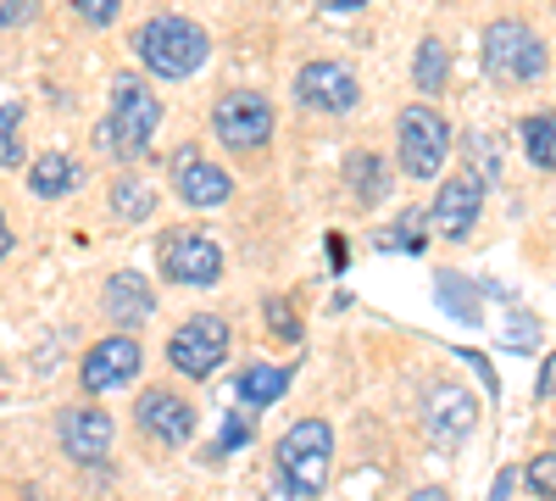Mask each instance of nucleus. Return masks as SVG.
<instances>
[{
  "label": "nucleus",
  "mask_w": 556,
  "mask_h": 501,
  "mask_svg": "<svg viewBox=\"0 0 556 501\" xmlns=\"http://www.w3.org/2000/svg\"><path fill=\"white\" fill-rule=\"evenodd\" d=\"M290 390V368H273V362H256V368L240 374V401L245 406H273Z\"/></svg>",
  "instance_id": "nucleus-18"
},
{
  "label": "nucleus",
  "mask_w": 556,
  "mask_h": 501,
  "mask_svg": "<svg viewBox=\"0 0 556 501\" xmlns=\"http://www.w3.org/2000/svg\"><path fill=\"white\" fill-rule=\"evenodd\" d=\"M412 78H417V89H424V96H440L445 89V78H451V51H445V39H424L417 45V67H412Z\"/></svg>",
  "instance_id": "nucleus-19"
},
{
  "label": "nucleus",
  "mask_w": 556,
  "mask_h": 501,
  "mask_svg": "<svg viewBox=\"0 0 556 501\" xmlns=\"http://www.w3.org/2000/svg\"><path fill=\"white\" fill-rule=\"evenodd\" d=\"M173 185H178V201H190V206H223L228 196H235V178H228L217 162L195 156V146H184L173 156Z\"/></svg>",
  "instance_id": "nucleus-12"
},
{
  "label": "nucleus",
  "mask_w": 556,
  "mask_h": 501,
  "mask_svg": "<svg viewBox=\"0 0 556 501\" xmlns=\"http://www.w3.org/2000/svg\"><path fill=\"white\" fill-rule=\"evenodd\" d=\"M7 251H12V223L0 217V256H7Z\"/></svg>",
  "instance_id": "nucleus-35"
},
{
  "label": "nucleus",
  "mask_w": 556,
  "mask_h": 501,
  "mask_svg": "<svg viewBox=\"0 0 556 501\" xmlns=\"http://www.w3.org/2000/svg\"><path fill=\"white\" fill-rule=\"evenodd\" d=\"M273 463H278V479H290L301 496H317L323 485H329V463H334V429L323 424V418H301L285 440H278Z\"/></svg>",
  "instance_id": "nucleus-3"
},
{
  "label": "nucleus",
  "mask_w": 556,
  "mask_h": 501,
  "mask_svg": "<svg viewBox=\"0 0 556 501\" xmlns=\"http://www.w3.org/2000/svg\"><path fill=\"white\" fill-rule=\"evenodd\" d=\"M295 101H301L306 112L340 117V112H351V107L362 101V89H356V73H351L345 62H306V67L295 73Z\"/></svg>",
  "instance_id": "nucleus-9"
},
{
  "label": "nucleus",
  "mask_w": 556,
  "mask_h": 501,
  "mask_svg": "<svg viewBox=\"0 0 556 501\" xmlns=\"http://www.w3.org/2000/svg\"><path fill=\"white\" fill-rule=\"evenodd\" d=\"M506 496H513V474H501V479H495V490H490V501H506Z\"/></svg>",
  "instance_id": "nucleus-34"
},
{
  "label": "nucleus",
  "mask_w": 556,
  "mask_h": 501,
  "mask_svg": "<svg viewBox=\"0 0 556 501\" xmlns=\"http://www.w3.org/2000/svg\"><path fill=\"white\" fill-rule=\"evenodd\" d=\"M440 301H445L451 312H462V317H479V306H473L468 290H462V279H440Z\"/></svg>",
  "instance_id": "nucleus-27"
},
{
  "label": "nucleus",
  "mask_w": 556,
  "mask_h": 501,
  "mask_svg": "<svg viewBox=\"0 0 556 501\" xmlns=\"http://www.w3.org/2000/svg\"><path fill=\"white\" fill-rule=\"evenodd\" d=\"M151 206H156V196L146 190V185H112V212L123 217V223H139V217H151Z\"/></svg>",
  "instance_id": "nucleus-21"
},
{
  "label": "nucleus",
  "mask_w": 556,
  "mask_h": 501,
  "mask_svg": "<svg viewBox=\"0 0 556 501\" xmlns=\"http://www.w3.org/2000/svg\"><path fill=\"white\" fill-rule=\"evenodd\" d=\"M545 62H551V51H545V39L529 23H518V17L490 23V34H484V73L490 78L534 84V78H545Z\"/></svg>",
  "instance_id": "nucleus-4"
},
{
  "label": "nucleus",
  "mask_w": 556,
  "mask_h": 501,
  "mask_svg": "<svg viewBox=\"0 0 556 501\" xmlns=\"http://www.w3.org/2000/svg\"><path fill=\"white\" fill-rule=\"evenodd\" d=\"M106 312L117 329H139L156 312V290L139 279V273H112L106 279Z\"/></svg>",
  "instance_id": "nucleus-16"
},
{
  "label": "nucleus",
  "mask_w": 556,
  "mask_h": 501,
  "mask_svg": "<svg viewBox=\"0 0 556 501\" xmlns=\"http://www.w3.org/2000/svg\"><path fill=\"white\" fill-rule=\"evenodd\" d=\"M162 273L173 285L206 290V285H217V273H223V251H217V240L206 229H173L162 240Z\"/></svg>",
  "instance_id": "nucleus-8"
},
{
  "label": "nucleus",
  "mask_w": 556,
  "mask_h": 501,
  "mask_svg": "<svg viewBox=\"0 0 556 501\" xmlns=\"http://www.w3.org/2000/svg\"><path fill=\"white\" fill-rule=\"evenodd\" d=\"M317 7H323V12H362L367 0H317Z\"/></svg>",
  "instance_id": "nucleus-32"
},
{
  "label": "nucleus",
  "mask_w": 556,
  "mask_h": 501,
  "mask_svg": "<svg viewBox=\"0 0 556 501\" xmlns=\"http://www.w3.org/2000/svg\"><path fill=\"white\" fill-rule=\"evenodd\" d=\"M134 418H139V429H146L151 440L184 446V440H190V429H195V406L178 401L173 390H146V396H139V406H134Z\"/></svg>",
  "instance_id": "nucleus-13"
},
{
  "label": "nucleus",
  "mask_w": 556,
  "mask_h": 501,
  "mask_svg": "<svg viewBox=\"0 0 556 501\" xmlns=\"http://www.w3.org/2000/svg\"><path fill=\"white\" fill-rule=\"evenodd\" d=\"M62 451L73 463H101L112 451V418L101 406H73V413H62Z\"/></svg>",
  "instance_id": "nucleus-14"
},
{
  "label": "nucleus",
  "mask_w": 556,
  "mask_h": 501,
  "mask_svg": "<svg viewBox=\"0 0 556 501\" xmlns=\"http://www.w3.org/2000/svg\"><path fill=\"white\" fill-rule=\"evenodd\" d=\"M384 246H406V251H424V240H417V229H412V223H401V229H390V235H384Z\"/></svg>",
  "instance_id": "nucleus-31"
},
{
  "label": "nucleus",
  "mask_w": 556,
  "mask_h": 501,
  "mask_svg": "<svg viewBox=\"0 0 556 501\" xmlns=\"http://www.w3.org/2000/svg\"><path fill=\"white\" fill-rule=\"evenodd\" d=\"M523 156H529V167H556V112H540V117H523Z\"/></svg>",
  "instance_id": "nucleus-20"
},
{
  "label": "nucleus",
  "mask_w": 556,
  "mask_h": 501,
  "mask_svg": "<svg viewBox=\"0 0 556 501\" xmlns=\"http://www.w3.org/2000/svg\"><path fill=\"white\" fill-rule=\"evenodd\" d=\"M73 185H78V162H73L67 151H45V156L28 167V190H34L39 201H62V196H73Z\"/></svg>",
  "instance_id": "nucleus-17"
},
{
  "label": "nucleus",
  "mask_w": 556,
  "mask_h": 501,
  "mask_svg": "<svg viewBox=\"0 0 556 501\" xmlns=\"http://www.w3.org/2000/svg\"><path fill=\"white\" fill-rule=\"evenodd\" d=\"M206 57H212V39L190 17H151L146 34H139V62L156 78H190L206 67Z\"/></svg>",
  "instance_id": "nucleus-2"
},
{
  "label": "nucleus",
  "mask_w": 556,
  "mask_h": 501,
  "mask_svg": "<svg viewBox=\"0 0 556 501\" xmlns=\"http://www.w3.org/2000/svg\"><path fill=\"white\" fill-rule=\"evenodd\" d=\"M523 479H529V490H534V496L556 501V451H545V458H534Z\"/></svg>",
  "instance_id": "nucleus-24"
},
{
  "label": "nucleus",
  "mask_w": 556,
  "mask_h": 501,
  "mask_svg": "<svg viewBox=\"0 0 556 501\" xmlns=\"http://www.w3.org/2000/svg\"><path fill=\"white\" fill-rule=\"evenodd\" d=\"M406 501H451V496H445V490H440V485H424V490H412V496H406Z\"/></svg>",
  "instance_id": "nucleus-33"
},
{
  "label": "nucleus",
  "mask_w": 556,
  "mask_h": 501,
  "mask_svg": "<svg viewBox=\"0 0 556 501\" xmlns=\"http://www.w3.org/2000/svg\"><path fill=\"white\" fill-rule=\"evenodd\" d=\"M479 206H484V173H451L445 190H440L434 206H429V223H434L445 240H462V235L473 229Z\"/></svg>",
  "instance_id": "nucleus-10"
},
{
  "label": "nucleus",
  "mask_w": 556,
  "mask_h": 501,
  "mask_svg": "<svg viewBox=\"0 0 556 501\" xmlns=\"http://www.w3.org/2000/svg\"><path fill=\"white\" fill-rule=\"evenodd\" d=\"M34 17V0H0V28H23Z\"/></svg>",
  "instance_id": "nucleus-28"
},
{
  "label": "nucleus",
  "mask_w": 556,
  "mask_h": 501,
  "mask_svg": "<svg viewBox=\"0 0 556 501\" xmlns=\"http://www.w3.org/2000/svg\"><path fill=\"white\" fill-rule=\"evenodd\" d=\"M534 396L545 401V396H556V351L545 356V368H540V379H534Z\"/></svg>",
  "instance_id": "nucleus-30"
},
{
  "label": "nucleus",
  "mask_w": 556,
  "mask_h": 501,
  "mask_svg": "<svg viewBox=\"0 0 556 501\" xmlns=\"http://www.w3.org/2000/svg\"><path fill=\"white\" fill-rule=\"evenodd\" d=\"M228 356V324L212 312L190 317L173 340H167V362L184 374V379H212V368Z\"/></svg>",
  "instance_id": "nucleus-7"
},
{
  "label": "nucleus",
  "mask_w": 556,
  "mask_h": 501,
  "mask_svg": "<svg viewBox=\"0 0 556 501\" xmlns=\"http://www.w3.org/2000/svg\"><path fill=\"white\" fill-rule=\"evenodd\" d=\"M139 340H128V335H112V340H101V346H89V356H84V368H78V379H84V390H96V396H106V390H123L134 374H139Z\"/></svg>",
  "instance_id": "nucleus-11"
},
{
  "label": "nucleus",
  "mask_w": 556,
  "mask_h": 501,
  "mask_svg": "<svg viewBox=\"0 0 556 501\" xmlns=\"http://www.w3.org/2000/svg\"><path fill=\"white\" fill-rule=\"evenodd\" d=\"M424 413H429V435H434V440H462V435L473 429L479 406H473V396H468V390H456V385H434Z\"/></svg>",
  "instance_id": "nucleus-15"
},
{
  "label": "nucleus",
  "mask_w": 556,
  "mask_h": 501,
  "mask_svg": "<svg viewBox=\"0 0 556 501\" xmlns=\"http://www.w3.org/2000/svg\"><path fill=\"white\" fill-rule=\"evenodd\" d=\"M351 185H356L362 201H379V196H384V173L374 167V156H356V162H351Z\"/></svg>",
  "instance_id": "nucleus-23"
},
{
  "label": "nucleus",
  "mask_w": 556,
  "mask_h": 501,
  "mask_svg": "<svg viewBox=\"0 0 556 501\" xmlns=\"http://www.w3.org/2000/svg\"><path fill=\"white\" fill-rule=\"evenodd\" d=\"M156 123H162V101H156L139 78L123 73V78L112 84V112H106V123H101V146H106V156H117V162L146 156Z\"/></svg>",
  "instance_id": "nucleus-1"
},
{
  "label": "nucleus",
  "mask_w": 556,
  "mask_h": 501,
  "mask_svg": "<svg viewBox=\"0 0 556 501\" xmlns=\"http://www.w3.org/2000/svg\"><path fill=\"white\" fill-rule=\"evenodd\" d=\"M117 7H123V0H73V12H78L84 23H96V28H106V23L117 17Z\"/></svg>",
  "instance_id": "nucleus-26"
},
{
  "label": "nucleus",
  "mask_w": 556,
  "mask_h": 501,
  "mask_svg": "<svg viewBox=\"0 0 556 501\" xmlns=\"http://www.w3.org/2000/svg\"><path fill=\"white\" fill-rule=\"evenodd\" d=\"M395 151H401V167L406 178H434L451 156V128L434 107H406L401 112V128H395Z\"/></svg>",
  "instance_id": "nucleus-5"
},
{
  "label": "nucleus",
  "mask_w": 556,
  "mask_h": 501,
  "mask_svg": "<svg viewBox=\"0 0 556 501\" xmlns=\"http://www.w3.org/2000/svg\"><path fill=\"white\" fill-rule=\"evenodd\" d=\"M267 324H273V335H278V340H301V324H295L290 301H267Z\"/></svg>",
  "instance_id": "nucleus-25"
},
{
  "label": "nucleus",
  "mask_w": 556,
  "mask_h": 501,
  "mask_svg": "<svg viewBox=\"0 0 556 501\" xmlns=\"http://www.w3.org/2000/svg\"><path fill=\"white\" fill-rule=\"evenodd\" d=\"M212 128H217V140L228 151H262L273 140V107L267 96H256V89H235V96H223L212 107Z\"/></svg>",
  "instance_id": "nucleus-6"
},
{
  "label": "nucleus",
  "mask_w": 556,
  "mask_h": 501,
  "mask_svg": "<svg viewBox=\"0 0 556 501\" xmlns=\"http://www.w3.org/2000/svg\"><path fill=\"white\" fill-rule=\"evenodd\" d=\"M17 128H23V107H0V167H17L23 162Z\"/></svg>",
  "instance_id": "nucleus-22"
},
{
  "label": "nucleus",
  "mask_w": 556,
  "mask_h": 501,
  "mask_svg": "<svg viewBox=\"0 0 556 501\" xmlns=\"http://www.w3.org/2000/svg\"><path fill=\"white\" fill-rule=\"evenodd\" d=\"M245 440H251V429H245V424H228V429L217 435V446L206 451V458H223V451H235V446H245Z\"/></svg>",
  "instance_id": "nucleus-29"
}]
</instances>
